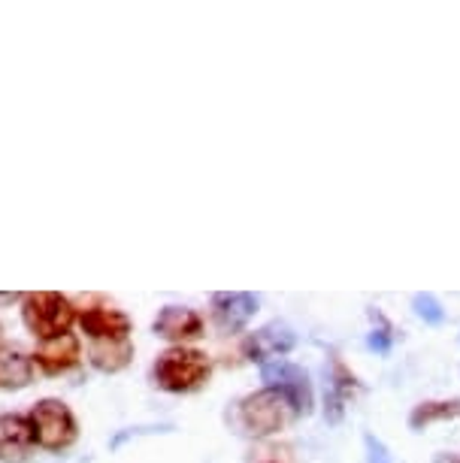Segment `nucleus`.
Returning a JSON list of instances; mask_svg holds the SVG:
<instances>
[{
	"instance_id": "18",
	"label": "nucleus",
	"mask_w": 460,
	"mask_h": 463,
	"mask_svg": "<svg viewBox=\"0 0 460 463\" xmlns=\"http://www.w3.org/2000/svg\"><path fill=\"white\" fill-rule=\"evenodd\" d=\"M13 300H19L15 294H0V303H13Z\"/></svg>"
},
{
	"instance_id": "13",
	"label": "nucleus",
	"mask_w": 460,
	"mask_h": 463,
	"mask_svg": "<svg viewBox=\"0 0 460 463\" xmlns=\"http://www.w3.org/2000/svg\"><path fill=\"white\" fill-rule=\"evenodd\" d=\"M33 382V357L13 345H0V388L22 391Z\"/></svg>"
},
{
	"instance_id": "1",
	"label": "nucleus",
	"mask_w": 460,
	"mask_h": 463,
	"mask_svg": "<svg viewBox=\"0 0 460 463\" xmlns=\"http://www.w3.org/2000/svg\"><path fill=\"white\" fill-rule=\"evenodd\" d=\"M300 418L297 403L279 388H260L237 403V424L249 436H273Z\"/></svg>"
},
{
	"instance_id": "17",
	"label": "nucleus",
	"mask_w": 460,
	"mask_h": 463,
	"mask_svg": "<svg viewBox=\"0 0 460 463\" xmlns=\"http://www.w3.org/2000/svg\"><path fill=\"white\" fill-rule=\"evenodd\" d=\"M363 445H367V460L370 463H390L388 460V449L381 445V439H376L372 433L363 436Z\"/></svg>"
},
{
	"instance_id": "15",
	"label": "nucleus",
	"mask_w": 460,
	"mask_h": 463,
	"mask_svg": "<svg viewBox=\"0 0 460 463\" xmlns=\"http://www.w3.org/2000/svg\"><path fill=\"white\" fill-rule=\"evenodd\" d=\"M412 309H415V316H418L424 325H430V327H439L442 321H446V306H442L439 297L430 294V291L415 294L412 297Z\"/></svg>"
},
{
	"instance_id": "16",
	"label": "nucleus",
	"mask_w": 460,
	"mask_h": 463,
	"mask_svg": "<svg viewBox=\"0 0 460 463\" xmlns=\"http://www.w3.org/2000/svg\"><path fill=\"white\" fill-rule=\"evenodd\" d=\"M370 316L372 321H379V327H372L367 334V348L376 354H390V348H394V327L388 325L381 312H370Z\"/></svg>"
},
{
	"instance_id": "7",
	"label": "nucleus",
	"mask_w": 460,
	"mask_h": 463,
	"mask_svg": "<svg viewBox=\"0 0 460 463\" xmlns=\"http://www.w3.org/2000/svg\"><path fill=\"white\" fill-rule=\"evenodd\" d=\"M152 334L167 343H188V339L203 336V318L191 306H164L158 318L152 321Z\"/></svg>"
},
{
	"instance_id": "11",
	"label": "nucleus",
	"mask_w": 460,
	"mask_h": 463,
	"mask_svg": "<svg viewBox=\"0 0 460 463\" xmlns=\"http://www.w3.org/2000/svg\"><path fill=\"white\" fill-rule=\"evenodd\" d=\"M80 327L91 339H127L130 318L109 306H91V309L80 312Z\"/></svg>"
},
{
	"instance_id": "4",
	"label": "nucleus",
	"mask_w": 460,
	"mask_h": 463,
	"mask_svg": "<svg viewBox=\"0 0 460 463\" xmlns=\"http://www.w3.org/2000/svg\"><path fill=\"white\" fill-rule=\"evenodd\" d=\"M28 424L33 433V445H40L46 451L70 449L76 436H80V427H76L70 406L61 403V400H40L28 412Z\"/></svg>"
},
{
	"instance_id": "14",
	"label": "nucleus",
	"mask_w": 460,
	"mask_h": 463,
	"mask_svg": "<svg viewBox=\"0 0 460 463\" xmlns=\"http://www.w3.org/2000/svg\"><path fill=\"white\" fill-rule=\"evenodd\" d=\"M455 418H460V397L427 400V403H418L409 412V427L412 430H424V427H430L437 421H455Z\"/></svg>"
},
{
	"instance_id": "6",
	"label": "nucleus",
	"mask_w": 460,
	"mask_h": 463,
	"mask_svg": "<svg viewBox=\"0 0 460 463\" xmlns=\"http://www.w3.org/2000/svg\"><path fill=\"white\" fill-rule=\"evenodd\" d=\"M294 345H297L294 330L288 325H282V321H273V325H267V327L255 330V334H249V339L242 343V352H246L249 361L264 366V364L282 361V357L288 354Z\"/></svg>"
},
{
	"instance_id": "2",
	"label": "nucleus",
	"mask_w": 460,
	"mask_h": 463,
	"mask_svg": "<svg viewBox=\"0 0 460 463\" xmlns=\"http://www.w3.org/2000/svg\"><path fill=\"white\" fill-rule=\"evenodd\" d=\"M152 373H155V384L161 391H170V394H194V391H201L210 382L212 361L201 348L173 345L164 354H158Z\"/></svg>"
},
{
	"instance_id": "12",
	"label": "nucleus",
	"mask_w": 460,
	"mask_h": 463,
	"mask_svg": "<svg viewBox=\"0 0 460 463\" xmlns=\"http://www.w3.org/2000/svg\"><path fill=\"white\" fill-rule=\"evenodd\" d=\"M134 357L130 339H91L89 345V364L100 373H118L125 370Z\"/></svg>"
},
{
	"instance_id": "3",
	"label": "nucleus",
	"mask_w": 460,
	"mask_h": 463,
	"mask_svg": "<svg viewBox=\"0 0 460 463\" xmlns=\"http://www.w3.org/2000/svg\"><path fill=\"white\" fill-rule=\"evenodd\" d=\"M22 318L31 334L42 343V339H55L61 334H70V327L76 321V309L67 297H61L55 291H40V294L24 297Z\"/></svg>"
},
{
	"instance_id": "19",
	"label": "nucleus",
	"mask_w": 460,
	"mask_h": 463,
	"mask_svg": "<svg viewBox=\"0 0 460 463\" xmlns=\"http://www.w3.org/2000/svg\"><path fill=\"white\" fill-rule=\"evenodd\" d=\"M439 463H460V458H446V460H439Z\"/></svg>"
},
{
	"instance_id": "10",
	"label": "nucleus",
	"mask_w": 460,
	"mask_h": 463,
	"mask_svg": "<svg viewBox=\"0 0 460 463\" xmlns=\"http://www.w3.org/2000/svg\"><path fill=\"white\" fill-rule=\"evenodd\" d=\"M31 449H33V433L28 415H15V412L0 415V460L24 463Z\"/></svg>"
},
{
	"instance_id": "5",
	"label": "nucleus",
	"mask_w": 460,
	"mask_h": 463,
	"mask_svg": "<svg viewBox=\"0 0 460 463\" xmlns=\"http://www.w3.org/2000/svg\"><path fill=\"white\" fill-rule=\"evenodd\" d=\"M260 379H264V388H279L285 391L294 403H297L300 415H309L312 406H315V394H312V382L309 373L303 366L291 364V361H273L260 366Z\"/></svg>"
},
{
	"instance_id": "9",
	"label": "nucleus",
	"mask_w": 460,
	"mask_h": 463,
	"mask_svg": "<svg viewBox=\"0 0 460 463\" xmlns=\"http://www.w3.org/2000/svg\"><path fill=\"white\" fill-rule=\"evenodd\" d=\"M80 357H82L80 339L73 334H61L55 339H42L37 345V352H33V364H37L42 373L58 375V373L73 370V366L80 364Z\"/></svg>"
},
{
	"instance_id": "8",
	"label": "nucleus",
	"mask_w": 460,
	"mask_h": 463,
	"mask_svg": "<svg viewBox=\"0 0 460 463\" xmlns=\"http://www.w3.org/2000/svg\"><path fill=\"white\" fill-rule=\"evenodd\" d=\"M260 300L255 294H246V291H228V294H215L212 297V318L215 325L228 334H237L255 318Z\"/></svg>"
}]
</instances>
